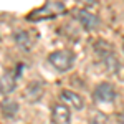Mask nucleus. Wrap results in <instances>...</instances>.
I'll return each mask as SVG.
<instances>
[{"mask_svg":"<svg viewBox=\"0 0 124 124\" xmlns=\"http://www.w3.org/2000/svg\"><path fill=\"white\" fill-rule=\"evenodd\" d=\"M48 63L55 68L56 71L65 73L68 70H71L75 65V53L71 50H58L48 55Z\"/></svg>","mask_w":124,"mask_h":124,"instance_id":"nucleus-1","label":"nucleus"},{"mask_svg":"<svg viewBox=\"0 0 124 124\" xmlns=\"http://www.w3.org/2000/svg\"><path fill=\"white\" fill-rule=\"evenodd\" d=\"M94 50H96V53H98V56L103 60V63L108 68V71H111V73L117 71L119 63H117V58H116L111 45H108L106 41H98L94 45Z\"/></svg>","mask_w":124,"mask_h":124,"instance_id":"nucleus-2","label":"nucleus"},{"mask_svg":"<svg viewBox=\"0 0 124 124\" xmlns=\"http://www.w3.org/2000/svg\"><path fill=\"white\" fill-rule=\"evenodd\" d=\"M65 10H66L65 5L60 3V2H48L45 7H41V8L35 10L33 13H30L27 18L31 20V22L40 20V18H53V17H58L61 13H65Z\"/></svg>","mask_w":124,"mask_h":124,"instance_id":"nucleus-3","label":"nucleus"},{"mask_svg":"<svg viewBox=\"0 0 124 124\" xmlns=\"http://www.w3.org/2000/svg\"><path fill=\"white\" fill-rule=\"evenodd\" d=\"M71 15L81 23V27L86 30H96L99 27V18L96 17L94 13L88 12V10H79V8H75L71 12Z\"/></svg>","mask_w":124,"mask_h":124,"instance_id":"nucleus-4","label":"nucleus"},{"mask_svg":"<svg viewBox=\"0 0 124 124\" xmlns=\"http://www.w3.org/2000/svg\"><path fill=\"white\" fill-rule=\"evenodd\" d=\"M116 98V91L113 85L109 83H99L94 88V93H93V99L96 103H113Z\"/></svg>","mask_w":124,"mask_h":124,"instance_id":"nucleus-5","label":"nucleus"},{"mask_svg":"<svg viewBox=\"0 0 124 124\" xmlns=\"http://www.w3.org/2000/svg\"><path fill=\"white\" fill-rule=\"evenodd\" d=\"M51 121L55 124H71L70 108L63 103H58L51 108Z\"/></svg>","mask_w":124,"mask_h":124,"instance_id":"nucleus-6","label":"nucleus"},{"mask_svg":"<svg viewBox=\"0 0 124 124\" xmlns=\"http://www.w3.org/2000/svg\"><path fill=\"white\" fill-rule=\"evenodd\" d=\"M17 85V75L13 70H7L0 75V94H10Z\"/></svg>","mask_w":124,"mask_h":124,"instance_id":"nucleus-7","label":"nucleus"},{"mask_svg":"<svg viewBox=\"0 0 124 124\" xmlns=\"http://www.w3.org/2000/svg\"><path fill=\"white\" fill-rule=\"evenodd\" d=\"M33 33L35 31H31V30H22V31H18L15 35V41H17V45L20 46V50H23V51H30L31 50V46L37 41V37H30Z\"/></svg>","mask_w":124,"mask_h":124,"instance_id":"nucleus-8","label":"nucleus"},{"mask_svg":"<svg viewBox=\"0 0 124 124\" xmlns=\"http://www.w3.org/2000/svg\"><path fill=\"white\" fill-rule=\"evenodd\" d=\"M61 101L63 103H66L68 108H73V109H76V111H81L83 108H85V101H83V98L76 93H73V91H61Z\"/></svg>","mask_w":124,"mask_h":124,"instance_id":"nucleus-9","label":"nucleus"},{"mask_svg":"<svg viewBox=\"0 0 124 124\" xmlns=\"http://www.w3.org/2000/svg\"><path fill=\"white\" fill-rule=\"evenodd\" d=\"M17 111H18V104H17L15 101L7 99V101L2 103V113H3V116H7V117H13Z\"/></svg>","mask_w":124,"mask_h":124,"instance_id":"nucleus-10","label":"nucleus"},{"mask_svg":"<svg viewBox=\"0 0 124 124\" xmlns=\"http://www.w3.org/2000/svg\"><path fill=\"white\" fill-rule=\"evenodd\" d=\"M91 124H108V121H106V117L101 113H96V114H93V117H91V121H89Z\"/></svg>","mask_w":124,"mask_h":124,"instance_id":"nucleus-11","label":"nucleus"},{"mask_svg":"<svg viewBox=\"0 0 124 124\" xmlns=\"http://www.w3.org/2000/svg\"><path fill=\"white\" fill-rule=\"evenodd\" d=\"M119 121H121V124H124V111L119 114Z\"/></svg>","mask_w":124,"mask_h":124,"instance_id":"nucleus-12","label":"nucleus"},{"mask_svg":"<svg viewBox=\"0 0 124 124\" xmlns=\"http://www.w3.org/2000/svg\"><path fill=\"white\" fill-rule=\"evenodd\" d=\"M2 73H3V71H2V68H0V75H2Z\"/></svg>","mask_w":124,"mask_h":124,"instance_id":"nucleus-13","label":"nucleus"},{"mask_svg":"<svg viewBox=\"0 0 124 124\" xmlns=\"http://www.w3.org/2000/svg\"><path fill=\"white\" fill-rule=\"evenodd\" d=\"M123 50H124V46H123Z\"/></svg>","mask_w":124,"mask_h":124,"instance_id":"nucleus-14","label":"nucleus"}]
</instances>
